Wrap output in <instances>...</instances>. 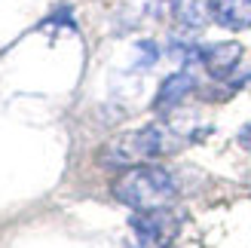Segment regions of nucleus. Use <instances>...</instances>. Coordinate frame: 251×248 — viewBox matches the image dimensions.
Here are the masks:
<instances>
[{"label":"nucleus","mask_w":251,"mask_h":248,"mask_svg":"<svg viewBox=\"0 0 251 248\" xmlns=\"http://www.w3.org/2000/svg\"><path fill=\"white\" fill-rule=\"evenodd\" d=\"M135 52H141V58L135 61L138 68H150V65H156V58H159V46L153 40H141L135 46Z\"/></svg>","instance_id":"nucleus-8"},{"label":"nucleus","mask_w":251,"mask_h":248,"mask_svg":"<svg viewBox=\"0 0 251 248\" xmlns=\"http://www.w3.org/2000/svg\"><path fill=\"white\" fill-rule=\"evenodd\" d=\"M187 144V135H181L172 123H153L132 132H123L101 150V163L114 169H135L150 159L169 156Z\"/></svg>","instance_id":"nucleus-1"},{"label":"nucleus","mask_w":251,"mask_h":248,"mask_svg":"<svg viewBox=\"0 0 251 248\" xmlns=\"http://www.w3.org/2000/svg\"><path fill=\"white\" fill-rule=\"evenodd\" d=\"M239 58H242V46L236 40H221V43H211V46H199V61L205 65V71L215 80L233 74L236 65H239Z\"/></svg>","instance_id":"nucleus-4"},{"label":"nucleus","mask_w":251,"mask_h":248,"mask_svg":"<svg viewBox=\"0 0 251 248\" xmlns=\"http://www.w3.org/2000/svg\"><path fill=\"white\" fill-rule=\"evenodd\" d=\"M193 89H196V80H193L190 71H175V74H169V77L159 83V92L153 98V110H156V114H172L175 107H181V101Z\"/></svg>","instance_id":"nucleus-5"},{"label":"nucleus","mask_w":251,"mask_h":248,"mask_svg":"<svg viewBox=\"0 0 251 248\" xmlns=\"http://www.w3.org/2000/svg\"><path fill=\"white\" fill-rule=\"evenodd\" d=\"M114 199L129 205L132 212H153L169 208L178 196V181L162 166H135L114 181Z\"/></svg>","instance_id":"nucleus-2"},{"label":"nucleus","mask_w":251,"mask_h":248,"mask_svg":"<svg viewBox=\"0 0 251 248\" xmlns=\"http://www.w3.org/2000/svg\"><path fill=\"white\" fill-rule=\"evenodd\" d=\"M129 224L141 248H166L181 233V215H175L172 208H153V212H135Z\"/></svg>","instance_id":"nucleus-3"},{"label":"nucleus","mask_w":251,"mask_h":248,"mask_svg":"<svg viewBox=\"0 0 251 248\" xmlns=\"http://www.w3.org/2000/svg\"><path fill=\"white\" fill-rule=\"evenodd\" d=\"M211 16L227 31L251 28V0H211Z\"/></svg>","instance_id":"nucleus-6"},{"label":"nucleus","mask_w":251,"mask_h":248,"mask_svg":"<svg viewBox=\"0 0 251 248\" xmlns=\"http://www.w3.org/2000/svg\"><path fill=\"white\" fill-rule=\"evenodd\" d=\"M175 16L184 28H205L215 19L211 16V0H175Z\"/></svg>","instance_id":"nucleus-7"},{"label":"nucleus","mask_w":251,"mask_h":248,"mask_svg":"<svg viewBox=\"0 0 251 248\" xmlns=\"http://www.w3.org/2000/svg\"><path fill=\"white\" fill-rule=\"evenodd\" d=\"M239 144L245 147V150H251V123H245V126L239 129Z\"/></svg>","instance_id":"nucleus-9"}]
</instances>
